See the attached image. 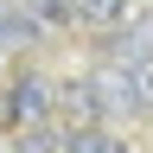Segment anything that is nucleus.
<instances>
[{"mask_svg": "<svg viewBox=\"0 0 153 153\" xmlns=\"http://www.w3.org/2000/svg\"><path fill=\"white\" fill-rule=\"evenodd\" d=\"M45 108H51V89H45V76H13V89H7V115L19 128L26 121H45Z\"/></svg>", "mask_w": 153, "mask_h": 153, "instance_id": "obj_1", "label": "nucleus"}, {"mask_svg": "<svg viewBox=\"0 0 153 153\" xmlns=\"http://www.w3.org/2000/svg\"><path fill=\"white\" fill-rule=\"evenodd\" d=\"M19 153H70V134L51 121H26L19 128Z\"/></svg>", "mask_w": 153, "mask_h": 153, "instance_id": "obj_2", "label": "nucleus"}, {"mask_svg": "<svg viewBox=\"0 0 153 153\" xmlns=\"http://www.w3.org/2000/svg\"><path fill=\"white\" fill-rule=\"evenodd\" d=\"M115 57H121V64L128 57H153V13H134L128 19V32L115 38Z\"/></svg>", "mask_w": 153, "mask_h": 153, "instance_id": "obj_3", "label": "nucleus"}, {"mask_svg": "<svg viewBox=\"0 0 153 153\" xmlns=\"http://www.w3.org/2000/svg\"><path fill=\"white\" fill-rule=\"evenodd\" d=\"M26 38H38V19H32V13H7V7H0V51L26 45Z\"/></svg>", "mask_w": 153, "mask_h": 153, "instance_id": "obj_4", "label": "nucleus"}, {"mask_svg": "<svg viewBox=\"0 0 153 153\" xmlns=\"http://www.w3.org/2000/svg\"><path fill=\"white\" fill-rule=\"evenodd\" d=\"M70 153H128V147H121V134H102V128L83 121V128L70 134Z\"/></svg>", "mask_w": 153, "mask_h": 153, "instance_id": "obj_5", "label": "nucleus"}, {"mask_svg": "<svg viewBox=\"0 0 153 153\" xmlns=\"http://www.w3.org/2000/svg\"><path fill=\"white\" fill-rule=\"evenodd\" d=\"M26 13L38 26H64V19H76V0H26Z\"/></svg>", "mask_w": 153, "mask_h": 153, "instance_id": "obj_6", "label": "nucleus"}, {"mask_svg": "<svg viewBox=\"0 0 153 153\" xmlns=\"http://www.w3.org/2000/svg\"><path fill=\"white\" fill-rule=\"evenodd\" d=\"M76 13H83V19H96V26H115V19L128 13V0H76Z\"/></svg>", "mask_w": 153, "mask_h": 153, "instance_id": "obj_7", "label": "nucleus"}]
</instances>
